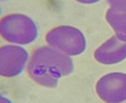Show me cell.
Returning a JSON list of instances; mask_svg holds the SVG:
<instances>
[{"mask_svg": "<svg viewBox=\"0 0 126 103\" xmlns=\"http://www.w3.org/2000/svg\"><path fill=\"white\" fill-rule=\"evenodd\" d=\"M75 70L72 57L66 56L50 46H40L32 52L27 67L28 76L37 85L55 88L59 80Z\"/></svg>", "mask_w": 126, "mask_h": 103, "instance_id": "obj_1", "label": "cell"}, {"mask_svg": "<svg viewBox=\"0 0 126 103\" xmlns=\"http://www.w3.org/2000/svg\"><path fill=\"white\" fill-rule=\"evenodd\" d=\"M39 29L36 21L21 13L7 14L0 17V37L8 44L25 46L36 41Z\"/></svg>", "mask_w": 126, "mask_h": 103, "instance_id": "obj_2", "label": "cell"}, {"mask_svg": "<svg viewBox=\"0 0 126 103\" xmlns=\"http://www.w3.org/2000/svg\"><path fill=\"white\" fill-rule=\"evenodd\" d=\"M45 40L48 46L70 57L84 54L87 47L84 32L72 25L54 27L46 33Z\"/></svg>", "mask_w": 126, "mask_h": 103, "instance_id": "obj_3", "label": "cell"}, {"mask_svg": "<svg viewBox=\"0 0 126 103\" xmlns=\"http://www.w3.org/2000/svg\"><path fill=\"white\" fill-rule=\"evenodd\" d=\"M30 55L23 46L13 44L0 46V77H18L27 69Z\"/></svg>", "mask_w": 126, "mask_h": 103, "instance_id": "obj_4", "label": "cell"}, {"mask_svg": "<svg viewBox=\"0 0 126 103\" xmlns=\"http://www.w3.org/2000/svg\"><path fill=\"white\" fill-rule=\"evenodd\" d=\"M95 93L104 103L126 102V73L110 72L95 84Z\"/></svg>", "mask_w": 126, "mask_h": 103, "instance_id": "obj_5", "label": "cell"}, {"mask_svg": "<svg viewBox=\"0 0 126 103\" xmlns=\"http://www.w3.org/2000/svg\"><path fill=\"white\" fill-rule=\"evenodd\" d=\"M94 60L103 65H113L126 60V41L110 37L94 50Z\"/></svg>", "mask_w": 126, "mask_h": 103, "instance_id": "obj_6", "label": "cell"}, {"mask_svg": "<svg viewBox=\"0 0 126 103\" xmlns=\"http://www.w3.org/2000/svg\"><path fill=\"white\" fill-rule=\"evenodd\" d=\"M104 17L107 23L113 30L115 36L122 41H126V12H117L109 8Z\"/></svg>", "mask_w": 126, "mask_h": 103, "instance_id": "obj_7", "label": "cell"}, {"mask_svg": "<svg viewBox=\"0 0 126 103\" xmlns=\"http://www.w3.org/2000/svg\"><path fill=\"white\" fill-rule=\"evenodd\" d=\"M109 8L117 12H126V0H107Z\"/></svg>", "mask_w": 126, "mask_h": 103, "instance_id": "obj_8", "label": "cell"}, {"mask_svg": "<svg viewBox=\"0 0 126 103\" xmlns=\"http://www.w3.org/2000/svg\"><path fill=\"white\" fill-rule=\"evenodd\" d=\"M78 3H83V5H94V3L100 2L101 0H75Z\"/></svg>", "mask_w": 126, "mask_h": 103, "instance_id": "obj_9", "label": "cell"}, {"mask_svg": "<svg viewBox=\"0 0 126 103\" xmlns=\"http://www.w3.org/2000/svg\"><path fill=\"white\" fill-rule=\"evenodd\" d=\"M0 103H13V102L8 97H6L5 95H2V94L0 93Z\"/></svg>", "mask_w": 126, "mask_h": 103, "instance_id": "obj_10", "label": "cell"}, {"mask_svg": "<svg viewBox=\"0 0 126 103\" xmlns=\"http://www.w3.org/2000/svg\"><path fill=\"white\" fill-rule=\"evenodd\" d=\"M0 15H1V7H0Z\"/></svg>", "mask_w": 126, "mask_h": 103, "instance_id": "obj_11", "label": "cell"}, {"mask_svg": "<svg viewBox=\"0 0 126 103\" xmlns=\"http://www.w3.org/2000/svg\"><path fill=\"white\" fill-rule=\"evenodd\" d=\"M0 1H7V0H0Z\"/></svg>", "mask_w": 126, "mask_h": 103, "instance_id": "obj_12", "label": "cell"}]
</instances>
